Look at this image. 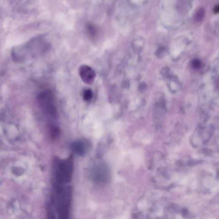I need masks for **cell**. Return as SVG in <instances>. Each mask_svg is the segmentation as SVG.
<instances>
[{"mask_svg":"<svg viewBox=\"0 0 219 219\" xmlns=\"http://www.w3.org/2000/svg\"><path fill=\"white\" fill-rule=\"evenodd\" d=\"M79 73L84 83L90 85L94 83L96 73L91 67L86 65H82L79 69Z\"/></svg>","mask_w":219,"mask_h":219,"instance_id":"1","label":"cell"},{"mask_svg":"<svg viewBox=\"0 0 219 219\" xmlns=\"http://www.w3.org/2000/svg\"><path fill=\"white\" fill-rule=\"evenodd\" d=\"M193 66L195 68H199L200 66V65H201V63L198 60H195L193 63Z\"/></svg>","mask_w":219,"mask_h":219,"instance_id":"5","label":"cell"},{"mask_svg":"<svg viewBox=\"0 0 219 219\" xmlns=\"http://www.w3.org/2000/svg\"><path fill=\"white\" fill-rule=\"evenodd\" d=\"M86 28L89 34L91 37H95L97 34V28L93 24L87 23L86 25Z\"/></svg>","mask_w":219,"mask_h":219,"instance_id":"2","label":"cell"},{"mask_svg":"<svg viewBox=\"0 0 219 219\" xmlns=\"http://www.w3.org/2000/svg\"><path fill=\"white\" fill-rule=\"evenodd\" d=\"M213 11H214V14H217L219 12V6L218 5L217 6H216L215 7H214V9H213Z\"/></svg>","mask_w":219,"mask_h":219,"instance_id":"6","label":"cell"},{"mask_svg":"<svg viewBox=\"0 0 219 219\" xmlns=\"http://www.w3.org/2000/svg\"><path fill=\"white\" fill-rule=\"evenodd\" d=\"M83 98L86 102H90L93 98V93L90 89H87L84 90L83 93Z\"/></svg>","mask_w":219,"mask_h":219,"instance_id":"3","label":"cell"},{"mask_svg":"<svg viewBox=\"0 0 219 219\" xmlns=\"http://www.w3.org/2000/svg\"><path fill=\"white\" fill-rule=\"evenodd\" d=\"M205 14V10L203 8H200L196 13L195 16V20L197 22H200L203 20Z\"/></svg>","mask_w":219,"mask_h":219,"instance_id":"4","label":"cell"}]
</instances>
